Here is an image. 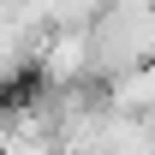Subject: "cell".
I'll list each match as a JSON object with an SVG mask.
<instances>
[{
  "label": "cell",
  "mask_w": 155,
  "mask_h": 155,
  "mask_svg": "<svg viewBox=\"0 0 155 155\" xmlns=\"http://www.w3.org/2000/svg\"><path fill=\"white\" fill-rule=\"evenodd\" d=\"M36 90H78L96 84V30L84 24H60L36 42Z\"/></svg>",
  "instance_id": "cell-1"
}]
</instances>
